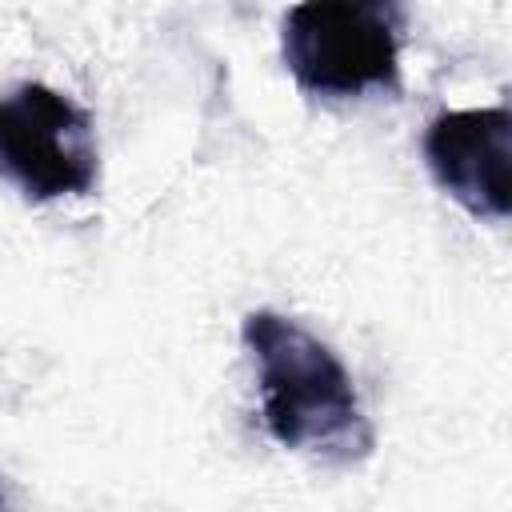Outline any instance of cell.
I'll return each mask as SVG.
<instances>
[{"label": "cell", "mask_w": 512, "mask_h": 512, "mask_svg": "<svg viewBox=\"0 0 512 512\" xmlns=\"http://www.w3.org/2000/svg\"><path fill=\"white\" fill-rule=\"evenodd\" d=\"M240 340L256 364L264 428L280 448L324 464H360L372 456L376 432L352 372L320 336L292 316L256 308L244 316Z\"/></svg>", "instance_id": "1"}, {"label": "cell", "mask_w": 512, "mask_h": 512, "mask_svg": "<svg viewBox=\"0 0 512 512\" xmlns=\"http://www.w3.org/2000/svg\"><path fill=\"white\" fill-rule=\"evenodd\" d=\"M400 0H300L284 12L280 56L312 100L400 92Z\"/></svg>", "instance_id": "2"}, {"label": "cell", "mask_w": 512, "mask_h": 512, "mask_svg": "<svg viewBox=\"0 0 512 512\" xmlns=\"http://www.w3.org/2000/svg\"><path fill=\"white\" fill-rule=\"evenodd\" d=\"M0 176L36 204L96 192L100 148L92 116L40 80L16 84L0 96Z\"/></svg>", "instance_id": "3"}, {"label": "cell", "mask_w": 512, "mask_h": 512, "mask_svg": "<svg viewBox=\"0 0 512 512\" xmlns=\"http://www.w3.org/2000/svg\"><path fill=\"white\" fill-rule=\"evenodd\" d=\"M424 164L432 180L476 220L512 216V112L456 108L424 128Z\"/></svg>", "instance_id": "4"}, {"label": "cell", "mask_w": 512, "mask_h": 512, "mask_svg": "<svg viewBox=\"0 0 512 512\" xmlns=\"http://www.w3.org/2000/svg\"><path fill=\"white\" fill-rule=\"evenodd\" d=\"M0 504H4V492H0Z\"/></svg>", "instance_id": "5"}]
</instances>
